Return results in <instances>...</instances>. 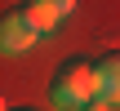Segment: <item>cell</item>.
I'll use <instances>...</instances> for the list:
<instances>
[{"label": "cell", "instance_id": "6da1fadb", "mask_svg": "<svg viewBox=\"0 0 120 111\" xmlns=\"http://www.w3.org/2000/svg\"><path fill=\"white\" fill-rule=\"evenodd\" d=\"M98 98V71L85 58H67L49 80V102L58 111H85Z\"/></svg>", "mask_w": 120, "mask_h": 111}, {"label": "cell", "instance_id": "7a4b0ae2", "mask_svg": "<svg viewBox=\"0 0 120 111\" xmlns=\"http://www.w3.org/2000/svg\"><path fill=\"white\" fill-rule=\"evenodd\" d=\"M62 18L53 13V9H45L40 0H22V4H13L9 13H4V22H0V44L9 49V53H22V49H31L49 27H58Z\"/></svg>", "mask_w": 120, "mask_h": 111}, {"label": "cell", "instance_id": "3957f363", "mask_svg": "<svg viewBox=\"0 0 120 111\" xmlns=\"http://www.w3.org/2000/svg\"><path fill=\"white\" fill-rule=\"evenodd\" d=\"M94 71H98V93L116 107V102H120V49L102 53V58L94 62Z\"/></svg>", "mask_w": 120, "mask_h": 111}, {"label": "cell", "instance_id": "277c9868", "mask_svg": "<svg viewBox=\"0 0 120 111\" xmlns=\"http://www.w3.org/2000/svg\"><path fill=\"white\" fill-rule=\"evenodd\" d=\"M40 4H45V9H53L58 18H67V13L76 9V0H40Z\"/></svg>", "mask_w": 120, "mask_h": 111}, {"label": "cell", "instance_id": "5b68a950", "mask_svg": "<svg viewBox=\"0 0 120 111\" xmlns=\"http://www.w3.org/2000/svg\"><path fill=\"white\" fill-rule=\"evenodd\" d=\"M85 111H111V102H107V98L98 93V98H94V102H89V107H85Z\"/></svg>", "mask_w": 120, "mask_h": 111}, {"label": "cell", "instance_id": "8992f818", "mask_svg": "<svg viewBox=\"0 0 120 111\" xmlns=\"http://www.w3.org/2000/svg\"><path fill=\"white\" fill-rule=\"evenodd\" d=\"M18 111H22V107H18Z\"/></svg>", "mask_w": 120, "mask_h": 111}]
</instances>
